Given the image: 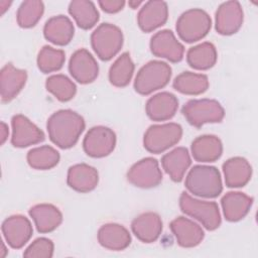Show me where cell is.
Wrapping results in <instances>:
<instances>
[{"label":"cell","mask_w":258,"mask_h":258,"mask_svg":"<svg viewBox=\"0 0 258 258\" xmlns=\"http://www.w3.org/2000/svg\"><path fill=\"white\" fill-rule=\"evenodd\" d=\"M49 139L59 148L73 147L85 129L84 118L77 112L66 109L54 112L46 124Z\"/></svg>","instance_id":"1"},{"label":"cell","mask_w":258,"mask_h":258,"mask_svg":"<svg viewBox=\"0 0 258 258\" xmlns=\"http://www.w3.org/2000/svg\"><path fill=\"white\" fill-rule=\"evenodd\" d=\"M185 187L197 197L217 198L223 190L221 174L214 166L196 165L185 178Z\"/></svg>","instance_id":"2"},{"label":"cell","mask_w":258,"mask_h":258,"mask_svg":"<svg viewBox=\"0 0 258 258\" xmlns=\"http://www.w3.org/2000/svg\"><path fill=\"white\" fill-rule=\"evenodd\" d=\"M171 77V68L164 61L151 60L143 66L134 81V89L140 95H149L165 87Z\"/></svg>","instance_id":"3"},{"label":"cell","mask_w":258,"mask_h":258,"mask_svg":"<svg viewBox=\"0 0 258 258\" xmlns=\"http://www.w3.org/2000/svg\"><path fill=\"white\" fill-rule=\"evenodd\" d=\"M181 113L186 121L197 128L206 123H219L225 116L222 105L212 99L189 100L183 105Z\"/></svg>","instance_id":"4"},{"label":"cell","mask_w":258,"mask_h":258,"mask_svg":"<svg viewBox=\"0 0 258 258\" xmlns=\"http://www.w3.org/2000/svg\"><path fill=\"white\" fill-rule=\"evenodd\" d=\"M212 20L202 9L194 8L183 12L176 21V32L185 42H195L204 38L210 31Z\"/></svg>","instance_id":"5"},{"label":"cell","mask_w":258,"mask_h":258,"mask_svg":"<svg viewBox=\"0 0 258 258\" xmlns=\"http://www.w3.org/2000/svg\"><path fill=\"white\" fill-rule=\"evenodd\" d=\"M179 208L187 216L198 220L210 230H216L221 225V214L215 202H206L194 199L183 191L179 198Z\"/></svg>","instance_id":"6"},{"label":"cell","mask_w":258,"mask_h":258,"mask_svg":"<svg viewBox=\"0 0 258 258\" xmlns=\"http://www.w3.org/2000/svg\"><path fill=\"white\" fill-rule=\"evenodd\" d=\"M91 44L99 58L109 60L120 51L123 45V33L114 24L102 23L92 33Z\"/></svg>","instance_id":"7"},{"label":"cell","mask_w":258,"mask_h":258,"mask_svg":"<svg viewBox=\"0 0 258 258\" xmlns=\"http://www.w3.org/2000/svg\"><path fill=\"white\" fill-rule=\"evenodd\" d=\"M182 136V128L177 123L150 126L143 138L144 148L151 153H161L175 145Z\"/></svg>","instance_id":"8"},{"label":"cell","mask_w":258,"mask_h":258,"mask_svg":"<svg viewBox=\"0 0 258 258\" xmlns=\"http://www.w3.org/2000/svg\"><path fill=\"white\" fill-rule=\"evenodd\" d=\"M116 135L114 131L105 126L91 128L83 141L84 151L87 155L95 158L109 155L115 148Z\"/></svg>","instance_id":"9"},{"label":"cell","mask_w":258,"mask_h":258,"mask_svg":"<svg viewBox=\"0 0 258 258\" xmlns=\"http://www.w3.org/2000/svg\"><path fill=\"white\" fill-rule=\"evenodd\" d=\"M127 179L133 185L141 188H150L158 185L162 180V172L158 161L152 157L139 160L129 169Z\"/></svg>","instance_id":"10"},{"label":"cell","mask_w":258,"mask_h":258,"mask_svg":"<svg viewBox=\"0 0 258 258\" xmlns=\"http://www.w3.org/2000/svg\"><path fill=\"white\" fill-rule=\"evenodd\" d=\"M150 50L155 56L171 62L180 61L184 53L183 45L175 38L173 32L167 29L158 31L151 37Z\"/></svg>","instance_id":"11"},{"label":"cell","mask_w":258,"mask_h":258,"mask_svg":"<svg viewBox=\"0 0 258 258\" xmlns=\"http://www.w3.org/2000/svg\"><path fill=\"white\" fill-rule=\"evenodd\" d=\"M11 143L14 147L24 148L44 140V133L27 117L18 114L12 117Z\"/></svg>","instance_id":"12"},{"label":"cell","mask_w":258,"mask_h":258,"mask_svg":"<svg viewBox=\"0 0 258 258\" xmlns=\"http://www.w3.org/2000/svg\"><path fill=\"white\" fill-rule=\"evenodd\" d=\"M32 232L30 221L21 215L11 216L2 223L3 236L7 244L14 249L23 247L31 238Z\"/></svg>","instance_id":"13"},{"label":"cell","mask_w":258,"mask_h":258,"mask_svg":"<svg viewBox=\"0 0 258 258\" xmlns=\"http://www.w3.org/2000/svg\"><path fill=\"white\" fill-rule=\"evenodd\" d=\"M243 9L238 1L222 3L216 12V30L222 35L236 33L243 23Z\"/></svg>","instance_id":"14"},{"label":"cell","mask_w":258,"mask_h":258,"mask_svg":"<svg viewBox=\"0 0 258 258\" xmlns=\"http://www.w3.org/2000/svg\"><path fill=\"white\" fill-rule=\"evenodd\" d=\"M69 71L72 77L80 84H89L98 77L99 66L87 49L81 48L71 56Z\"/></svg>","instance_id":"15"},{"label":"cell","mask_w":258,"mask_h":258,"mask_svg":"<svg viewBox=\"0 0 258 258\" xmlns=\"http://www.w3.org/2000/svg\"><path fill=\"white\" fill-rule=\"evenodd\" d=\"M27 80V73L24 70L15 68L11 62L6 63L0 74L1 100L3 103L13 100L23 89Z\"/></svg>","instance_id":"16"},{"label":"cell","mask_w":258,"mask_h":258,"mask_svg":"<svg viewBox=\"0 0 258 258\" xmlns=\"http://www.w3.org/2000/svg\"><path fill=\"white\" fill-rule=\"evenodd\" d=\"M169 227L177 241V244L183 248H192L198 246L205 237L201 226L185 217H178L174 219L170 223Z\"/></svg>","instance_id":"17"},{"label":"cell","mask_w":258,"mask_h":258,"mask_svg":"<svg viewBox=\"0 0 258 258\" xmlns=\"http://www.w3.org/2000/svg\"><path fill=\"white\" fill-rule=\"evenodd\" d=\"M177 108V98L168 92H161L152 96L145 106L147 116L153 121L171 119L175 115Z\"/></svg>","instance_id":"18"},{"label":"cell","mask_w":258,"mask_h":258,"mask_svg":"<svg viewBox=\"0 0 258 258\" xmlns=\"http://www.w3.org/2000/svg\"><path fill=\"white\" fill-rule=\"evenodd\" d=\"M168 17V7L164 1H147L140 9L137 21L140 29L150 32L163 25Z\"/></svg>","instance_id":"19"},{"label":"cell","mask_w":258,"mask_h":258,"mask_svg":"<svg viewBox=\"0 0 258 258\" xmlns=\"http://www.w3.org/2000/svg\"><path fill=\"white\" fill-rule=\"evenodd\" d=\"M131 229L138 240L143 243H152L162 232V221L155 213H144L132 221Z\"/></svg>","instance_id":"20"},{"label":"cell","mask_w":258,"mask_h":258,"mask_svg":"<svg viewBox=\"0 0 258 258\" xmlns=\"http://www.w3.org/2000/svg\"><path fill=\"white\" fill-rule=\"evenodd\" d=\"M98 181L99 174L97 169L86 163L75 164L68 170L67 182L76 191L89 192L97 186Z\"/></svg>","instance_id":"21"},{"label":"cell","mask_w":258,"mask_h":258,"mask_svg":"<svg viewBox=\"0 0 258 258\" xmlns=\"http://www.w3.org/2000/svg\"><path fill=\"white\" fill-rule=\"evenodd\" d=\"M98 241L101 246L113 251L126 249L131 243L129 231L119 224L103 225L98 231Z\"/></svg>","instance_id":"22"},{"label":"cell","mask_w":258,"mask_h":258,"mask_svg":"<svg viewBox=\"0 0 258 258\" xmlns=\"http://www.w3.org/2000/svg\"><path fill=\"white\" fill-rule=\"evenodd\" d=\"M252 204L253 199L240 191L227 192L221 200L224 216L229 222L242 220L249 213Z\"/></svg>","instance_id":"23"},{"label":"cell","mask_w":258,"mask_h":258,"mask_svg":"<svg viewBox=\"0 0 258 258\" xmlns=\"http://www.w3.org/2000/svg\"><path fill=\"white\" fill-rule=\"evenodd\" d=\"M29 216L34 221L39 233L54 231L62 222L60 211L50 204H39L29 210Z\"/></svg>","instance_id":"24"},{"label":"cell","mask_w":258,"mask_h":258,"mask_svg":"<svg viewBox=\"0 0 258 258\" xmlns=\"http://www.w3.org/2000/svg\"><path fill=\"white\" fill-rule=\"evenodd\" d=\"M226 185L229 187H241L246 185L252 175V167L247 159L236 156L228 159L223 164Z\"/></svg>","instance_id":"25"},{"label":"cell","mask_w":258,"mask_h":258,"mask_svg":"<svg viewBox=\"0 0 258 258\" xmlns=\"http://www.w3.org/2000/svg\"><path fill=\"white\" fill-rule=\"evenodd\" d=\"M74 31L73 22L64 15L49 18L43 27L44 37L56 45L68 44L74 36Z\"/></svg>","instance_id":"26"},{"label":"cell","mask_w":258,"mask_h":258,"mask_svg":"<svg viewBox=\"0 0 258 258\" xmlns=\"http://www.w3.org/2000/svg\"><path fill=\"white\" fill-rule=\"evenodd\" d=\"M191 163L189 153L185 147H177L164 154L161 158V165L170 178L179 182Z\"/></svg>","instance_id":"27"},{"label":"cell","mask_w":258,"mask_h":258,"mask_svg":"<svg viewBox=\"0 0 258 258\" xmlns=\"http://www.w3.org/2000/svg\"><path fill=\"white\" fill-rule=\"evenodd\" d=\"M223 144L215 135L197 137L191 143V154L199 162H214L221 157Z\"/></svg>","instance_id":"28"},{"label":"cell","mask_w":258,"mask_h":258,"mask_svg":"<svg viewBox=\"0 0 258 258\" xmlns=\"http://www.w3.org/2000/svg\"><path fill=\"white\" fill-rule=\"evenodd\" d=\"M69 13L82 29H90L99 20V12L92 1L74 0L69 5Z\"/></svg>","instance_id":"29"},{"label":"cell","mask_w":258,"mask_h":258,"mask_svg":"<svg viewBox=\"0 0 258 258\" xmlns=\"http://www.w3.org/2000/svg\"><path fill=\"white\" fill-rule=\"evenodd\" d=\"M217 49L211 42H203L190 47L186 53L187 63L196 70H209L217 61Z\"/></svg>","instance_id":"30"},{"label":"cell","mask_w":258,"mask_h":258,"mask_svg":"<svg viewBox=\"0 0 258 258\" xmlns=\"http://www.w3.org/2000/svg\"><path fill=\"white\" fill-rule=\"evenodd\" d=\"M172 86L181 94L200 95L208 90L209 80L203 74L183 72L174 79Z\"/></svg>","instance_id":"31"},{"label":"cell","mask_w":258,"mask_h":258,"mask_svg":"<svg viewBox=\"0 0 258 258\" xmlns=\"http://www.w3.org/2000/svg\"><path fill=\"white\" fill-rule=\"evenodd\" d=\"M134 63L128 52L122 53L109 70L110 83L118 88L126 87L133 76Z\"/></svg>","instance_id":"32"},{"label":"cell","mask_w":258,"mask_h":258,"mask_svg":"<svg viewBox=\"0 0 258 258\" xmlns=\"http://www.w3.org/2000/svg\"><path fill=\"white\" fill-rule=\"evenodd\" d=\"M26 158L30 167L46 170L54 167L58 163L59 153L53 147L44 145L29 150Z\"/></svg>","instance_id":"33"},{"label":"cell","mask_w":258,"mask_h":258,"mask_svg":"<svg viewBox=\"0 0 258 258\" xmlns=\"http://www.w3.org/2000/svg\"><path fill=\"white\" fill-rule=\"evenodd\" d=\"M45 87L46 90L60 102L72 100L77 92V87L73 81L60 74L49 77L45 82Z\"/></svg>","instance_id":"34"},{"label":"cell","mask_w":258,"mask_h":258,"mask_svg":"<svg viewBox=\"0 0 258 258\" xmlns=\"http://www.w3.org/2000/svg\"><path fill=\"white\" fill-rule=\"evenodd\" d=\"M44 11V5L41 1H24L20 4L16 18L17 23L22 28L33 27L41 18Z\"/></svg>","instance_id":"35"},{"label":"cell","mask_w":258,"mask_h":258,"mask_svg":"<svg viewBox=\"0 0 258 258\" xmlns=\"http://www.w3.org/2000/svg\"><path fill=\"white\" fill-rule=\"evenodd\" d=\"M66 54L61 49H56L51 46H43L37 56V67L44 73H52L60 70L64 63Z\"/></svg>","instance_id":"36"},{"label":"cell","mask_w":258,"mask_h":258,"mask_svg":"<svg viewBox=\"0 0 258 258\" xmlns=\"http://www.w3.org/2000/svg\"><path fill=\"white\" fill-rule=\"evenodd\" d=\"M53 243L47 238L34 240L24 251L23 256L27 258H50L53 255Z\"/></svg>","instance_id":"37"},{"label":"cell","mask_w":258,"mask_h":258,"mask_svg":"<svg viewBox=\"0 0 258 258\" xmlns=\"http://www.w3.org/2000/svg\"><path fill=\"white\" fill-rule=\"evenodd\" d=\"M99 5L107 13H117L123 9L125 1L123 0H100Z\"/></svg>","instance_id":"38"},{"label":"cell","mask_w":258,"mask_h":258,"mask_svg":"<svg viewBox=\"0 0 258 258\" xmlns=\"http://www.w3.org/2000/svg\"><path fill=\"white\" fill-rule=\"evenodd\" d=\"M8 134H9L8 126L6 125V123L1 122V126H0V139H1V144H4V142H5L6 139L8 138Z\"/></svg>","instance_id":"39"},{"label":"cell","mask_w":258,"mask_h":258,"mask_svg":"<svg viewBox=\"0 0 258 258\" xmlns=\"http://www.w3.org/2000/svg\"><path fill=\"white\" fill-rule=\"evenodd\" d=\"M11 5V2L8 1H0V8H1V14H4V12L9 8Z\"/></svg>","instance_id":"40"},{"label":"cell","mask_w":258,"mask_h":258,"mask_svg":"<svg viewBox=\"0 0 258 258\" xmlns=\"http://www.w3.org/2000/svg\"><path fill=\"white\" fill-rule=\"evenodd\" d=\"M143 2L142 1H129V6L131 7V8H133V9H135V8H137L139 5H141Z\"/></svg>","instance_id":"41"}]
</instances>
